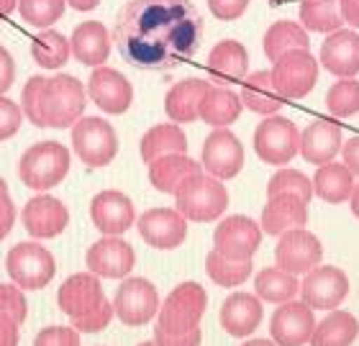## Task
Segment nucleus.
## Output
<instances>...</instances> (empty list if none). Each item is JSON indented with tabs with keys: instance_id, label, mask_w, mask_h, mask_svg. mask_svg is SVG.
Returning <instances> with one entry per match:
<instances>
[{
	"instance_id": "56",
	"label": "nucleus",
	"mask_w": 359,
	"mask_h": 346,
	"mask_svg": "<svg viewBox=\"0 0 359 346\" xmlns=\"http://www.w3.org/2000/svg\"><path fill=\"white\" fill-rule=\"evenodd\" d=\"M349 205H352V213L359 219V182L354 185V190H352V198H349Z\"/></svg>"
},
{
	"instance_id": "21",
	"label": "nucleus",
	"mask_w": 359,
	"mask_h": 346,
	"mask_svg": "<svg viewBox=\"0 0 359 346\" xmlns=\"http://www.w3.org/2000/svg\"><path fill=\"white\" fill-rule=\"evenodd\" d=\"M341 146H344V136L337 120L316 118L308 123L306 131H300V157L308 165H329L337 159Z\"/></svg>"
},
{
	"instance_id": "49",
	"label": "nucleus",
	"mask_w": 359,
	"mask_h": 346,
	"mask_svg": "<svg viewBox=\"0 0 359 346\" xmlns=\"http://www.w3.org/2000/svg\"><path fill=\"white\" fill-rule=\"evenodd\" d=\"M13 80H15V60H13V54L0 44V95L11 90Z\"/></svg>"
},
{
	"instance_id": "8",
	"label": "nucleus",
	"mask_w": 359,
	"mask_h": 346,
	"mask_svg": "<svg viewBox=\"0 0 359 346\" xmlns=\"http://www.w3.org/2000/svg\"><path fill=\"white\" fill-rule=\"evenodd\" d=\"M255 154L264 165L283 167L300 154V131L285 116H267L255 128Z\"/></svg>"
},
{
	"instance_id": "23",
	"label": "nucleus",
	"mask_w": 359,
	"mask_h": 346,
	"mask_svg": "<svg viewBox=\"0 0 359 346\" xmlns=\"http://www.w3.org/2000/svg\"><path fill=\"white\" fill-rule=\"evenodd\" d=\"M264 318L262 300L252 293H233L229 295L221 305V313H218V321H221V328H224L229 336L233 339H247L259 328Z\"/></svg>"
},
{
	"instance_id": "19",
	"label": "nucleus",
	"mask_w": 359,
	"mask_h": 346,
	"mask_svg": "<svg viewBox=\"0 0 359 346\" xmlns=\"http://www.w3.org/2000/svg\"><path fill=\"white\" fill-rule=\"evenodd\" d=\"M313 308L303 300L283 303L269 321V336L277 346H306L313 336Z\"/></svg>"
},
{
	"instance_id": "35",
	"label": "nucleus",
	"mask_w": 359,
	"mask_h": 346,
	"mask_svg": "<svg viewBox=\"0 0 359 346\" xmlns=\"http://www.w3.org/2000/svg\"><path fill=\"white\" fill-rule=\"evenodd\" d=\"M359 336V321L346 310H331L313 328L311 346H352Z\"/></svg>"
},
{
	"instance_id": "11",
	"label": "nucleus",
	"mask_w": 359,
	"mask_h": 346,
	"mask_svg": "<svg viewBox=\"0 0 359 346\" xmlns=\"http://www.w3.org/2000/svg\"><path fill=\"white\" fill-rule=\"evenodd\" d=\"M201 165L216 180H233L244 169V146L229 128H213L203 141Z\"/></svg>"
},
{
	"instance_id": "32",
	"label": "nucleus",
	"mask_w": 359,
	"mask_h": 346,
	"mask_svg": "<svg viewBox=\"0 0 359 346\" xmlns=\"http://www.w3.org/2000/svg\"><path fill=\"white\" fill-rule=\"evenodd\" d=\"M241 108H244V103L236 92L224 88V85H210L201 103V120H205L213 128H229L239 120Z\"/></svg>"
},
{
	"instance_id": "29",
	"label": "nucleus",
	"mask_w": 359,
	"mask_h": 346,
	"mask_svg": "<svg viewBox=\"0 0 359 346\" xmlns=\"http://www.w3.org/2000/svg\"><path fill=\"white\" fill-rule=\"evenodd\" d=\"M241 103L259 116H277L283 111L285 98L275 90L269 69H257L241 80Z\"/></svg>"
},
{
	"instance_id": "38",
	"label": "nucleus",
	"mask_w": 359,
	"mask_h": 346,
	"mask_svg": "<svg viewBox=\"0 0 359 346\" xmlns=\"http://www.w3.org/2000/svg\"><path fill=\"white\" fill-rule=\"evenodd\" d=\"M341 23V0H300V26L306 31L334 34Z\"/></svg>"
},
{
	"instance_id": "30",
	"label": "nucleus",
	"mask_w": 359,
	"mask_h": 346,
	"mask_svg": "<svg viewBox=\"0 0 359 346\" xmlns=\"http://www.w3.org/2000/svg\"><path fill=\"white\" fill-rule=\"evenodd\" d=\"M193 174H201V165L187 154H170V157L154 159L149 165L151 188H157L159 193H167V195H175L180 185L190 180Z\"/></svg>"
},
{
	"instance_id": "51",
	"label": "nucleus",
	"mask_w": 359,
	"mask_h": 346,
	"mask_svg": "<svg viewBox=\"0 0 359 346\" xmlns=\"http://www.w3.org/2000/svg\"><path fill=\"white\" fill-rule=\"evenodd\" d=\"M341 157H344L346 169L352 174H359V136L349 139V141L341 146Z\"/></svg>"
},
{
	"instance_id": "44",
	"label": "nucleus",
	"mask_w": 359,
	"mask_h": 346,
	"mask_svg": "<svg viewBox=\"0 0 359 346\" xmlns=\"http://www.w3.org/2000/svg\"><path fill=\"white\" fill-rule=\"evenodd\" d=\"M113 316H116L113 303L105 298L95 310H90V313H85V316L72 318V328L80 331V333H97V331H103V328H108V324H111Z\"/></svg>"
},
{
	"instance_id": "33",
	"label": "nucleus",
	"mask_w": 359,
	"mask_h": 346,
	"mask_svg": "<svg viewBox=\"0 0 359 346\" xmlns=\"http://www.w3.org/2000/svg\"><path fill=\"white\" fill-rule=\"evenodd\" d=\"M311 44V39H308V31L295 21H275L264 31V39H262V49H264V57H267L272 64H275L280 57L290 52H298V49H308Z\"/></svg>"
},
{
	"instance_id": "39",
	"label": "nucleus",
	"mask_w": 359,
	"mask_h": 346,
	"mask_svg": "<svg viewBox=\"0 0 359 346\" xmlns=\"http://www.w3.org/2000/svg\"><path fill=\"white\" fill-rule=\"evenodd\" d=\"M205 272L218 287H239L252 277V259H247V262L226 259L213 249L205 256Z\"/></svg>"
},
{
	"instance_id": "25",
	"label": "nucleus",
	"mask_w": 359,
	"mask_h": 346,
	"mask_svg": "<svg viewBox=\"0 0 359 346\" xmlns=\"http://www.w3.org/2000/svg\"><path fill=\"white\" fill-rule=\"evenodd\" d=\"M111 31L105 29L100 21H85L75 26L72 39H69V49L80 64L85 67H103L108 57H111Z\"/></svg>"
},
{
	"instance_id": "13",
	"label": "nucleus",
	"mask_w": 359,
	"mask_h": 346,
	"mask_svg": "<svg viewBox=\"0 0 359 346\" xmlns=\"http://www.w3.org/2000/svg\"><path fill=\"white\" fill-rule=\"evenodd\" d=\"M323 259V244L318 236L306 228H292L277 236L275 247V262L280 270L290 272V275H308V272L318 267Z\"/></svg>"
},
{
	"instance_id": "27",
	"label": "nucleus",
	"mask_w": 359,
	"mask_h": 346,
	"mask_svg": "<svg viewBox=\"0 0 359 346\" xmlns=\"http://www.w3.org/2000/svg\"><path fill=\"white\" fill-rule=\"evenodd\" d=\"M210 83L201 77H187L170 88L165 98V113L172 123H193L201 118V103L208 92Z\"/></svg>"
},
{
	"instance_id": "10",
	"label": "nucleus",
	"mask_w": 359,
	"mask_h": 346,
	"mask_svg": "<svg viewBox=\"0 0 359 346\" xmlns=\"http://www.w3.org/2000/svg\"><path fill=\"white\" fill-rule=\"evenodd\" d=\"M113 310L123 326H147L159 313V293L147 277H126L116 290Z\"/></svg>"
},
{
	"instance_id": "12",
	"label": "nucleus",
	"mask_w": 359,
	"mask_h": 346,
	"mask_svg": "<svg viewBox=\"0 0 359 346\" xmlns=\"http://www.w3.org/2000/svg\"><path fill=\"white\" fill-rule=\"evenodd\" d=\"M300 295L313 310H337L349 295V277L334 264H318L306 275Z\"/></svg>"
},
{
	"instance_id": "36",
	"label": "nucleus",
	"mask_w": 359,
	"mask_h": 346,
	"mask_svg": "<svg viewBox=\"0 0 359 346\" xmlns=\"http://www.w3.org/2000/svg\"><path fill=\"white\" fill-rule=\"evenodd\" d=\"M255 293L259 300L283 305V303L295 300V295L300 293V282L295 275L280 270V267L275 264V267H264V270L257 272Z\"/></svg>"
},
{
	"instance_id": "2",
	"label": "nucleus",
	"mask_w": 359,
	"mask_h": 346,
	"mask_svg": "<svg viewBox=\"0 0 359 346\" xmlns=\"http://www.w3.org/2000/svg\"><path fill=\"white\" fill-rule=\"evenodd\" d=\"M88 106V88L72 75H34L21 95L23 116L39 128H72Z\"/></svg>"
},
{
	"instance_id": "46",
	"label": "nucleus",
	"mask_w": 359,
	"mask_h": 346,
	"mask_svg": "<svg viewBox=\"0 0 359 346\" xmlns=\"http://www.w3.org/2000/svg\"><path fill=\"white\" fill-rule=\"evenodd\" d=\"M34 346H80V331L72 326H46L36 333Z\"/></svg>"
},
{
	"instance_id": "41",
	"label": "nucleus",
	"mask_w": 359,
	"mask_h": 346,
	"mask_svg": "<svg viewBox=\"0 0 359 346\" xmlns=\"http://www.w3.org/2000/svg\"><path fill=\"white\" fill-rule=\"evenodd\" d=\"M275 195H295L308 203L313 198V182L298 169H280L267 182V198Z\"/></svg>"
},
{
	"instance_id": "47",
	"label": "nucleus",
	"mask_w": 359,
	"mask_h": 346,
	"mask_svg": "<svg viewBox=\"0 0 359 346\" xmlns=\"http://www.w3.org/2000/svg\"><path fill=\"white\" fill-rule=\"evenodd\" d=\"M249 8V0H208V11L218 21H236Z\"/></svg>"
},
{
	"instance_id": "54",
	"label": "nucleus",
	"mask_w": 359,
	"mask_h": 346,
	"mask_svg": "<svg viewBox=\"0 0 359 346\" xmlns=\"http://www.w3.org/2000/svg\"><path fill=\"white\" fill-rule=\"evenodd\" d=\"M72 11H80V13H88V11H95L100 6V0H65Z\"/></svg>"
},
{
	"instance_id": "20",
	"label": "nucleus",
	"mask_w": 359,
	"mask_h": 346,
	"mask_svg": "<svg viewBox=\"0 0 359 346\" xmlns=\"http://www.w3.org/2000/svg\"><path fill=\"white\" fill-rule=\"evenodd\" d=\"M21 223L36 241L60 236L69 223L67 205L54 195H34L21 208Z\"/></svg>"
},
{
	"instance_id": "22",
	"label": "nucleus",
	"mask_w": 359,
	"mask_h": 346,
	"mask_svg": "<svg viewBox=\"0 0 359 346\" xmlns=\"http://www.w3.org/2000/svg\"><path fill=\"white\" fill-rule=\"evenodd\" d=\"M103 300L105 293L103 285H100V277L93 272H77V275L67 277L62 282L60 293H57V305L69 318L85 316L90 310H95Z\"/></svg>"
},
{
	"instance_id": "18",
	"label": "nucleus",
	"mask_w": 359,
	"mask_h": 346,
	"mask_svg": "<svg viewBox=\"0 0 359 346\" xmlns=\"http://www.w3.org/2000/svg\"><path fill=\"white\" fill-rule=\"evenodd\" d=\"M90 219L103 236H121L136 221L134 200L121 190H103L90 200Z\"/></svg>"
},
{
	"instance_id": "6",
	"label": "nucleus",
	"mask_w": 359,
	"mask_h": 346,
	"mask_svg": "<svg viewBox=\"0 0 359 346\" xmlns=\"http://www.w3.org/2000/svg\"><path fill=\"white\" fill-rule=\"evenodd\" d=\"M6 272L21 290H41L52 282L57 262L41 241H21L6 254Z\"/></svg>"
},
{
	"instance_id": "55",
	"label": "nucleus",
	"mask_w": 359,
	"mask_h": 346,
	"mask_svg": "<svg viewBox=\"0 0 359 346\" xmlns=\"http://www.w3.org/2000/svg\"><path fill=\"white\" fill-rule=\"evenodd\" d=\"M15 8H18V0H0V21H3V18H8Z\"/></svg>"
},
{
	"instance_id": "9",
	"label": "nucleus",
	"mask_w": 359,
	"mask_h": 346,
	"mask_svg": "<svg viewBox=\"0 0 359 346\" xmlns=\"http://www.w3.org/2000/svg\"><path fill=\"white\" fill-rule=\"evenodd\" d=\"M318 67L321 64H318L313 54L308 49H298V52L280 57L275 62V67L269 69V75H272L275 90L285 100H300L306 98L318 83Z\"/></svg>"
},
{
	"instance_id": "58",
	"label": "nucleus",
	"mask_w": 359,
	"mask_h": 346,
	"mask_svg": "<svg viewBox=\"0 0 359 346\" xmlns=\"http://www.w3.org/2000/svg\"><path fill=\"white\" fill-rule=\"evenodd\" d=\"M6 193H8V182L0 177V195H6Z\"/></svg>"
},
{
	"instance_id": "3",
	"label": "nucleus",
	"mask_w": 359,
	"mask_h": 346,
	"mask_svg": "<svg viewBox=\"0 0 359 346\" xmlns=\"http://www.w3.org/2000/svg\"><path fill=\"white\" fill-rule=\"evenodd\" d=\"M69 167H72V154L65 144L39 141L18 159V180L36 193H46L67 177Z\"/></svg>"
},
{
	"instance_id": "5",
	"label": "nucleus",
	"mask_w": 359,
	"mask_h": 346,
	"mask_svg": "<svg viewBox=\"0 0 359 346\" xmlns=\"http://www.w3.org/2000/svg\"><path fill=\"white\" fill-rule=\"evenodd\" d=\"M208 308V295L201 282H180L159 305L157 326L167 333H187L201 328Z\"/></svg>"
},
{
	"instance_id": "37",
	"label": "nucleus",
	"mask_w": 359,
	"mask_h": 346,
	"mask_svg": "<svg viewBox=\"0 0 359 346\" xmlns=\"http://www.w3.org/2000/svg\"><path fill=\"white\" fill-rule=\"evenodd\" d=\"M69 57H72L69 39L62 36L60 31L44 29L31 39V60L36 62L41 69H46V72L62 69L69 62Z\"/></svg>"
},
{
	"instance_id": "52",
	"label": "nucleus",
	"mask_w": 359,
	"mask_h": 346,
	"mask_svg": "<svg viewBox=\"0 0 359 346\" xmlns=\"http://www.w3.org/2000/svg\"><path fill=\"white\" fill-rule=\"evenodd\" d=\"M0 346H18V324L0 316Z\"/></svg>"
},
{
	"instance_id": "34",
	"label": "nucleus",
	"mask_w": 359,
	"mask_h": 346,
	"mask_svg": "<svg viewBox=\"0 0 359 346\" xmlns=\"http://www.w3.org/2000/svg\"><path fill=\"white\" fill-rule=\"evenodd\" d=\"M311 182H313V195L331 205L346 203L352 198L354 174L346 169V165L329 162V165L318 167V172H316V177Z\"/></svg>"
},
{
	"instance_id": "26",
	"label": "nucleus",
	"mask_w": 359,
	"mask_h": 346,
	"mask_svg": "<svg viewBox=\"0 0 359 346\" xmlns=\"http://www.w3.org/2000/svg\"><path fill=\"white\" fill-rule=\"evenodd\" d=\"M308 223V203L295 195H275L267 198L262 208V231L269 236H283L292 228H306Z\"/></svg>"
},
{
	"instance_id": "28",
	"label": "nucleus",
	"mask_w": 359,
	"mask_h": 346,
	"mask_svg": "<svg viewBox=\"0 0 359 346\" xmlns=\"http://www.w3.org/2000/svg\"><path fill=\"white\" fill-rule=\"evenodd\" d=\"M208 72L213 80L224 85L241 83L249 72V52L247 46L236 39H224L208 52Z\"/></svg>"
},
{
	"instance_id": "48",
	"label": "nucleus",
	"mask_w": 359,
	"mask_h": 346,
	"mask_svg": "<svg viewBox=\"0 0 359 346\" xmlns=\"http://www.w3.org/2000/svg\"><path fill=\"white\" fill-rule=\"evenodd\" d=\"M203 333L201 328H193L187 333H167L162 328H154V344L157 346H201Z\"/></svg>"
},
{
	"instance_id": "53",
	"label": "nucleus",
	"mask_w": 359,
	"mask_h": 346,
	"mask_svg": "<svg viewBox=\"0 0 359 346\" xmlns=\"http://www.w3.org/2000/svg\"><path fill=\"white\" fill-rule=\"evenodd\" d=\"M341 15L346 23L359 29V0H341Z\"/></svg>"
},
{
	"instance_id": "4",
	"label": "nucleus",
	"mask_w": 359,
	"mask_h": 346,
	"mask_svg": "<svg viewBox=\"0 0 359 346\" xmlns=\"http://www.w3.org/2000/svg\"><path fill=\"white\" fill-rule=\"evenodd\" d=\"M175 203L187 221L210 223V221L221 219L229 208V190L221 180L201 172L180 185L175 193Z\"/></svg>"
},
{
	"instance_id": "17",
	"label": "nucleus",
	"mask_w": 359,
	"mask_h": 346,
	"mask_svg": "<svg viewBox=\"0 0 359 346\" xmlns=\"http://www.w3.org/2000/svg\"><path fill=\"white\" fill-rule=\"evenodd\" d=\"M136 228L149 247L170 251L187 239V219L177 208H149L136 219Z\"/></svg>"
},
{
	"instance_id": "14",
	"label": "nucleus",
	"mask_w": 359,
	"mask_h": 346,
	"mask_svg": "<svg viewBox=\"0 0 359 346\" xmlns=\"http://www.w3.org/2000/svg\"><path fill=\"white\" fill-rule=\"evenodd\" d=\"M262 244V226L249 216H229L213 231V249L226 259L247 262Z\"/></svg>"
},
{
	"instance_id": "31",
	"label": "nucleus",
	"mask_w": 359,
	"mask_h": 346,
	"mask_svg": "<svg viewBox=\"0 0 359 346\" xmlns=\"http://www.w3.org/2000/svg\"><path fill=\"white\" fill-rule=\"evenodd\" d=\"M139 154L147 165L170 154H187V136L177 123H157L139 141Z\"/></svg>"
},
{
	"instance_id": "57",
	"label": "nucleus",
	"mask_w": 359,
	"mask_h": 346,
	"mask_svg": "<svg viewBox=\"0 0 359 346\" xmlns=\"http://www.w3.org/2000/svg\"><path fill=\"white\" fill-rule=\"evenodd\" d=\"M241 346H277L275 341H269V339H249V341H244Z\"/></svg>"
},
{
	"instance_id": "43",
	"label": "nucleus",
	"mask_w": 359,
	"mask_h": 346,
	"mask_svg": "<svg viewBox=\"0 0 359 346\" xmlns=\"http://www.w3.org/2000/svg\"><path fill=\"white\" fill-rule=\"evenodd\" d=\"M0 316L11 318L21 326L29 316V303H26V295L18 285H0Z\"/></svg>"
},
{
	"instance_id": "42",
	"label": "nucleus",
	"mask_w": 359,
	"mask_h": 346,
	"mask_svg": "<svg viewBox=\"0 0 359 346\" xmlns=\"http://www.w3.org/2000/svg\"><path fill=\"white\" fill-rule=\"evenodd\" d=\"M326 108L337 118H349L359 111V80H339L326 92Z\"/></svg>"
},
{
	"instance_id": "45",
	"label": "nucleus",
	"mask_w": 359,
	"mask_h": 346,
	"mask_svg": "<svg viewBox=\"0 0 359 346\" xmlns=\"http://www.w3.org/2000/svg\"><path fill=\"white\" fill-rule=\"evenodd\" d=\"M23 111L18 103H13L11 98L6 95H0V141H8V139H13L18 131H21V123H23Z\"/></svg>"
},
{
	"instance_id": "16",
	"label": "nucleus",
	"mask_w": 359,
	"mask_h": 346,
	"mask_svg": "<svg viewBox=\"0 0 359 346\" xmlns=\"http://www.w3.org/2000/svg\"><path fill=\"white\" fill-rule=\"evenodd\" d=\"M88 270L97 277L105 279H123L131 275L136 264V251L126 239L121 236H103L97 239L85 254Z\"/></svg>"
},
{
	"instance_id": "1",
	"label": "nucleus",
	"mask_w": 359,
	"mask_h": 346,
	"mask_svg": "<svg viewBox=\"0 0 359 346\" xmlns=\"http://www.w3.org/2000/svg\"><path fill=\"white\" fill-rule=\"evenodd\" d=\"M203 31L193 0H128L116 15L113 44L128 64L162 72L193 60Z\"/></svg>"
},
{
	"instance_id": "24",
	"label": "nucleus",
	"mask_w": 359,
	"mask_h": 346,
	"mask_svg": "<svg viewBox=\"0 0 359 346\" xmlns=\"http://www.w3.org/2000/svg\"><path fill=\"white\" fill-rule=\"evenodd\" d=\"M321 64L339 80L357 77L359 72V34L339 29L321 44Z\"/></svg>"
},
{
	"instance_id": "40",
	"label": "nucleus",
	"mask_w": 359,
	"mask_h": 346,
	"mask_svg": "<svg viewBox=\"0 0 359 346\" xmlns=\"http://www.w3.org/2000/svg\"><path fill=\"white\" fill-rule=\"evenodd\" d=\"M21 18L34 29H52L54 23L60 21L65 11H67V3L65 0H18V8H15Z\"/></svg>"
},
{
	"instance_id": "50",
	"label": "nucleus",
	"mask_w": 359,
	"mask_h": 346,
	"mask_svg": "<svg viewBox=\"0 0 359 346\" xmlns=\"http://www.w3.org/2000/svg\"><path fill=\"white\" fill-rule=\"evenodd\" d=\"M15 216H18V211H15V203L11 200V195L8 193L0 195V241L11 233V228L15 223Z\"/></svg>"
},
{
	"instance_id": "15",
	"label": "nucleus",
	"mask_w": 359,
	"mask_h": 346,
	"mask_svg": "<svg viewBox=\"0 0 359 346\" xmlns=\"http://www.w3.org/2000/svg\"><path fill=\"white\" fill-rule=\"evenodd\" d=\"M88 98L95 103L103 113L123 116L134 103V85L123 72L113 67H95L88 80Z\"/></svg>"
},
{
	"instance_id": "59",
	"label": "nucleus",
	"mask_w": 359,
	"mask_h": 346,
	"mask_svg": "<svg viewBox=\"0 0 359 346\" xmlns=\"http://www.w3.org/2000/svg\"><path fill=\"white\" fill-rule=\"evenodd\" d=\"M139 346H157L154 341H144V344H139Z\"/></svg>"
},
{
	"instance_id": "7",
	"label": "nucleus",
	"mask_w": 359,
	"mask_h": 346,
	"mask_svg": "<svg viewBox=\"0 0 359 346\" xmlns=\"http://www.w3.org/2000/svg\"><path fill=\"white\" fill-rule=\"evenodd\" d=\"M72 149L85 167H108L118 154V134L100 116H83L72 126Z\"/></svg>"
}]
</instances>
